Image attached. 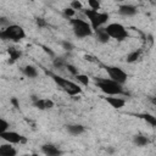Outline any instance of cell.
Returning <instances> with one entry per match:
<instances>
[{"instance_id": "1", "label": "cell", "mask_w": 156, "mask_h": 156, "mask_svg": "<svg viewBox=\"0 0 156 156\" xmlns=\"http://www.w3.org/2000/svg\"><path fill=\"white\" fill-rule=\"evenodd\" d=\"M95 83L98 88L105 93L106 95H121L126 94L121 83L111 79V78H95Z\"/></svg>"}, {"instance_id": "2", "label": "cell", "mask_w": 156, "mask_h": 156, "mask_svg": "<svg viewBox=\"0 0 156 156\" xmlns=\"http://www.w3.org/2000/svg\"><path fill=\"white\" fill-rule=\"evenodd\" d=\"M24 37H26L24 29L21 26H17V24H10L0 32V38L4 39V40L21 41Z\"/></svg>"}, {"instance_id": "3", "label": "cell", "mask_w": 156, "mask_h": 156, "mask_svg": "<svg viewBox=\"0 0 156 156\" xmlns=\"http://www.w3.org/2000/svg\"><path fill=\"white\" fill-rule=\"evenodd\" d=\"M85 15L87 17L89 18L90 21V26L91 28L95 30L98 28H100L104 23L107 22L108 20V15L105 13V12H99L98 10H93V9H89V10H85Z\"/></svg>"}, {"instance_id": "4", "label": "cell", "mask_w": 156, "mask_h": 156, "mask_svg": "<svg viewBox=\"0 0 156 156\" xmlns=\"http://www.w3.org/2000/svg\"><path fill=\"white\" fill-rule=\"evenodd\" d=\"M51 77H52V79L55 80V83H56L58 87H61L68 95L76 96V95H78V94L82 93V89H80L76 83H73V82H71V80H67V79H65V78H62V77H58V76H56V74H51Z\"/></svg>"}, {"instance_id": "5", "label": "cell", "mask_w": 156, "mask_h": 156, "mask_svg": "<svg viewBox=\"0 0 156 156\" xmlns=\"http://www.w3.org/2000/svg\"><path fill=\"white\" fill-rule=\"evenodd\" d=\"M71 23L73 26V33L78 39H83L91 34L93 28L88 22L83 20H72Z\"/></svg>"}, {"instance_id": "6", "label": "cell", "mask_w": 156, "mask_h": 156, "mask_svg": "<svg viewBox=\"0 0 156 156\" xmlns=\"http://www.w3.org/2000/svg\"><path fill=\"white\" fill-rule=\"evenodd\" d=\"M108 35L116 40H123L128 37L127 29L121 24V23H111L107 27H105Z\"/></svg>"}, {"instance_id": "7", "label": "cell", "mask_w": 156, "mask_h": 156, "mask_svg": "<svg viewBox=\"0 0 156 156\" xmlns=\"http://www.w3.org/2000/svg\"><path fill=\"white\" fill-rule=\"evenodd\" d=\"M105 69L108 73V76H110L111 79H113V80H116V82H118L121 84L126 83V80H127V73L122 68L116 67V66H105Z\"/></svg>"}, {"instance_id": "8", "label": "cell", "mask_w": 156, "mask_h": 156, "mask_svg": "<svg viewBox=\"0 0 156 156\" xmlns=\"http://www.w3.org/2000/svg\"><path fill=\"white\" fill-rule=\"evenodd\" d=\"M0 136H1V139L6 140V141H9V143H11V144H18V143H21V141H24L23 136H22L21 134L16 133V132H7V130H6V132L0 133Z\"/></svg>"}, {"instance_id": "9", "label": "cell", "mask_w": 156, "mask_h": 156, "mask_svg": "<svg viewBox=\"0 0 156 156\" xmlns=\"http://www.w3.org/2000/svg\"><path fill=\"white\" fill-rule=\"evenodd\" d=\"M33 105L39 110H48V108H52L54 107V101L49 100V99H35L34 98Z\"/></svg>"}, {"instance_id": "10", "label": "cell", "mask_w": 156, "mask_h": 156, "mask_svg": "<svg viewBox=\"0 0 156 156\" xmlns=\"http://www.w3.org/2000/svg\"><path fill=\"white\" fill-rule=\"evenodd\" d=\"M118 13L126 17H130L134 16L136 13V7L133 5H121L118 7Z\"/></svg>"}, {"instance_id": "11", "label": "cell", "mask_w": 156, "mask_h": 156, "mask_svg": "<svg viewBox=\"0 0 156 156\" xmlns=\"http://www.w3.org/2000/svg\"><path fill=\"white\" fill-rule=\"evenodd\" d=\"M95 34H96V39H98V41H100V43H102V44H105V43H107L108 40H110V35H108V33H107V30H106V28H98V29H95Z\"/></svg>"}, {"instance_id": "12", "label": "cell", "mask_w": 156, "mask_h": 156, "mask_svg": "<svg viewBox=\"0 0 156 156\" xmlns=\"http://www.w3.org/2000/svg\"><path fill=\"white\" fill-rule=\"evenodd\" d=\"M41 151L48 155V156H57L61 154V150H58L55 145H51V144H45L41 146Z\"/></svg>"}, {"instance_id": "13", "label": "cell", "mask_w": 156, "mask_h": 156, "mask_svg": "<svg viewBox=\"0 0 156 156\" xmlns=\"http://www.w3.org/2000/svg\"><path fill=\"white\" fill-rule=\"evenodd\" d=\"M113 108H122L123 106H124V104H126V101L123 100V99H121V98H111V96H106V98H104Z\"/></svg>"}, {"instance_id": "14", "label": "cell", "mask_w": 156, "mask_h": 156, "mask_svg": "<svg viewBox=\"0 0 156 156\" xmlns=\"http://www.w3.org/2000/svg\"><path fill=\"white\" fill-rule=\"evenodd\" d=\"M10 144H4V145L0 146V155H2V156H15L17 154V151Z\"/></svg>"}, {"instance_id": "15", "label": "cell", "mask_w": 156, "mask_h": 156, "mask_svg": "<svg viewBox=\"0 0 156 156\" xmlns=\"http://www.w3.org/2000/svg\"><path fill=\"white\" fill-rule=\"evenodd\" d=\"M67 130H68V133L72 134V135H79V134H82L85 129H84V127H83L82 124H69V126H67Z\"/></svg>"}, {"instance_id": "16", "label": "cell", "mask_w": 156, "mask_h": 156, "mask_svg": "<svg viewBox=\"0 0 156 156\" xmlns=\"http://www.w3.org/2000/svg\"><path fill=\"white\" fill-rule=\"evenodd\" d=\"M23 73H24L28 78H35V77L38 76V71H37V68L33 67V66H26V67L23 68Z\"/></svg>"}, {"instance_id": "17", "label": "cell", "mask_w": 156, "mask_h": 156, "mask_svg": "<svg viewBox=\"0 0 156 156\" xmlns=\"http://www.w3.org/2000/svg\"><path fill=\"white\" fill-rule=\"evenodd\" d=\"M138 117L145 119L150 126L156 127V116H152V115H150V113H141V115H139Z\"/></svg>"}, {"instance_id": "18", "label": "cell", "mask_w": 156, "mask_h": 156, "mask_svg": "<svg viewBox=\"0 0 156 156\" xmlns=\"http://www.w3.org/2000/svg\"><path fill=\"white\" fill-rule=\"evenodd\" d=\"M9 55H10V62L12 63V62H15L17 58H20L21 51H18V50L15 49V48H10V49H9Z\"/></svg>"}, {"instance_id": "19", "label": "cell", "mask_w": 156, "mask_h": 156, "mask_svg": "<svg viewBox=\"0 0 156 156\" xmlns=\"http://www.w3.org/2000/svg\"><path fill=\"white\" fill-rule=\"evenodd\" d=\"M140 50H134V51H132V52H129L128 54V56H127V62H129V63H132V62H135L139 57H140Z\"/></svg>"}, {"instance_id": "20", "label": "cell", "mask_w": 156, "mask_h": 156, "mask_svg": "<svg viewBox=\"0 0 156 156\" xmlns=\"http://www.w3.org/2000/svg\"><path fill=\"white\" fill-rule=\"evenodd\" d=\"M134 143L138 145V146H145L146 144H149V140L146 136L144 135H135L134 136Z\"/></svg>"}, {"instance_id": "21", "label": "cell", "mask_w": 156, "mask_h": 156, "mask_svg": "<svg viewBox=\"0 0 156 156\" xmlns=\"http://www.w3.org/2000/svg\"><path fill=\"white\" fill-rule=\"evenodd\" d=\"M74 77H76V79H77L80 84H83V85H88V84H89V78H88V76L78 73V74H77V76H74Z\"/></svg>"}, {"instance_id": "22", "label": "cell", "mask_w": 156, "mask_h": 156, "mask_svg": "<svg viewBox=\"0 0 156 156\" xmlns=\"http://www.w3.org/2000/svg\"><path fill=\"white\" fill-rule=\"evenodd\" d=\"M88 4L90 6V9L93 10H99L100 9V2L99 0H88Z\"/></svg>"}, {"instance_id": "23", "label": "cell", "mask_w": 156, "mask_h": 156, "mask_svg": "<svg viewBox=\"0 0 156 156\" xmlns=\"http://www.w3.org/2000/svg\"><path fill=\"white\" fill-rule=\"evenodd\" d=\"M66 68L68 69V72H69L71 74H73V76H77V74H78V69H77L73 65H71V63H66Z\"/></svg>"}, {"instance_id": "24", "label": "cell", "mask_w": 156, "mask_h": 156, "mask_svg": "<svg viewBox=\"0 0 156 156\" xmlns=\"http://www.w3.org/2000/svg\"><path fill=\"white\" fill-rule=\"evenodd\" d=\"M54 66H55L56 68H61V67L66 66V63H65L63 58H55V60H54Z\"/></svg>"}, {"instance_id": "25", "label": "cell", "mask_w": 156, "mask_h": 156, "mask_svg": "<svg viewBox=\"0 0 156 156\" xmlns=\"http://www.w3.org/2000/svg\"><path fill=\"white\" fill-rule=\"evenodd\" d=\"M7 128H9V123L5 121V119H0V133H2V132H6L7 130Z\"/></svg>"}, {"instance_id": "26", "label": "cell", "mask_w": 156, "mask_h": 156, "mask_svg": "<svg viewBox=\"0 0 156 156\" xmlns=\"http://www.w3.org/2000/svg\"><path fill=\"white\" fill-rule=\"evenodd\" d=\"M63 13H65V16H67V17H72V16H74L76 10L72 9V7H69V9H65V10H63Z\"/></svg>"}, {"instance_id": "27", "label": "cell", "mask_w": 156, "mask_h": 156, "mask_svg": "<svg viewBox=\"0 0 156 156\" xmlns=\"http://www.w3.org/2000/svg\"><path fill=\"white\" fill-rule=\"evenodd\" d=\"M62 44V46H63V49L65 50H68V51H71V50H73V45H72V43H69V41H62L61 43Z\"/></svg>"}, {"instance_id": "28", "label": "cell", "mask_w": 156, "mask_h": 156, "mask_svg": "<svg viewBox=\"0 0 156 156\" xmlns=\"http://www.w3.org/2000/svg\"><path fill=\"white\" fill-rule=\"evenodd\" d=\"M37 26H38V27H46L48 23H46V21H45L44 18L38 17V18H37Z\"/></svg>"}, {"instance_id": "29", "label": "cell", "mask_w": 156, "mask_h": 156, "mask_svg": "<svg viewBox=\"0 0 156 156\" xmlns=\"http://www.w3.org/2000/svg\"><path fill=\"white\" fill-rule=\"evenodd\" d=\"M71 7L74 9V10H79V9H82V4H80V1H78V0H73Z\"/></svg>"}, {"instance_id": "30", "label": "cell", "mask_w": 156, "mask_h": 156, "mask_svg": "<svg viewBox=\"0 0 156 156\" xmlns=\"http://www.w3.org/2000/svg\"><path fill=\"white\" fill-rule=\"evenodd\" d=\"M11 104H12L16 108H20V104H18V100H17L16 98H12V99H11Z\"/></svg>"}, {"instance_id": "31", "label": "cell", "mask_w": 156, "mask_h": 156, "mask_svg": "<svg viewBox=\"0 0 156 156\" xmlns=\"http://www.w3.org/2000/svg\"><path fill=\"white\" fill-rule=\"evenodd\" d=\"M149 100H150L154 105H156V96H151V98H149Z\"/></svg>"}, {"instance_id": "32", "label": "cell", "mask_w": 156, "mask_h": 156, "mask_svg": "<svg viewBox=\"0 0 156 156\" xmlns=\"http://www.w3.org/2000/svg\"><path fill=\"white\" fill-rule=\"evenodd\" d=\"M116 1H124V0H116Z\"/></svg>"}]
</instances>
